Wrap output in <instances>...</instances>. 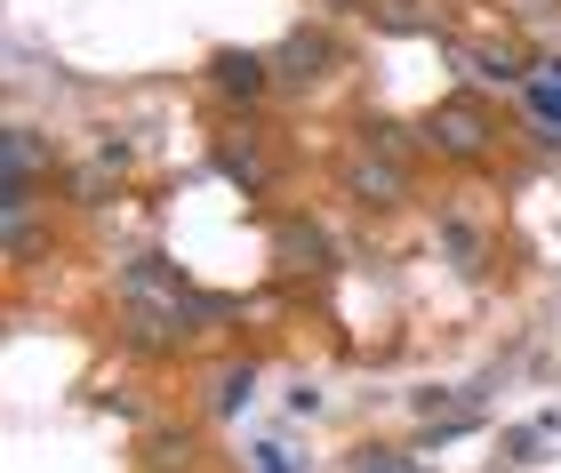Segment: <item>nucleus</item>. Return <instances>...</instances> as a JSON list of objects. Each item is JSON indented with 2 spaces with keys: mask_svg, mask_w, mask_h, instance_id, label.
Segmentation results:
<instances>
[{
  "mask_svg": "<svg viewBox=\"0 0 561 473\" xmlns=\"http://www.w3.org/2000/svg\"><path fill=\"white\" fill-rule=\"evenodd\" d=\"M0 153H9V185H0V201H9V193H33V169H41L33 129H9V145H0Z\"/></svg>",
  "mask_w": 561,
  "mask_h": 473,
  "instance_id": "7",
  "label": "nucleus"
},
{
  "mask_svg": "<svg viewBox=\"0 0 561 473\" xmlns=\"http://www.w3.org/2000/svg\"><path fill=\"white\" fill-rule=\"evenodd\" d=\"M225 177H233V185H265V161L241 153V145H225Z\"/></svg>",
  "mask_w": 561,
  "mask_h": 473,
  "instance_id": "10",
  "label": "nucleus"
},
{
  "mask_svg": "<svg viewBox=\"0 0 561 473\" xmlns=\"http://www.w3.org/2000/svg\"><path fill=\"white\" fill-rule=\"evenodd\" d=\"M193 458V441H176V434H152V473H176Z\"/></svg>",
  "mask_w": 561,
  "mask_h": 473,
  "instance_id": "11",
  "label": "nucleus"
},
{
  "mask_svg": "<svg viewBox=\"0 0 561 473\" xmlns=\"http://www.w3.org/2000/svg\"><path fill=\"white\" fill-rule=\"evenodd\" d=\"M121 305H129V345H145V354H169V345H185L209 313H225V305H201L193 281L169 257H137L121 273Z\"/></svg>",
  "mask_w": 561,
  "mask_h": 473,
  "instance_id": "1",
  "label": "nucleus"
},
{
  "mask_svg": "<svg viewBox=\"0 0 561 473\" xmlns=\"http://www.w3.org/2000/svg\"><path fill=\"white\" fill-rule=\"evenodd\" d=\"M529 113H538L546 129H561V81H546V72H529Z\"/></svg>",
  "mask_w": 561,
  "mask_h": 473,
  "instance_id": "9",
  "label": "nucleus"
},
{
  "mask_svg": "<svg viewBox=\"0 0 561 473\" xmlns=\"http://www.w3.org/2000/svg\"><path fill=\"white\" fill-rule=\"evenodd\" d=\"M345 193L369 209H401L410 201V161H401V129H369V145L345 161Z\"/></svg>",
  "mask_w": 561,
  "mask_h": 473,
  "instance_id": "2",
  "label": "nucleus"
},
{
  "mask_svg": "<svg viewBox=\"0 0 561 473\" xmlns=\"http://www.w3.org/2000/svg\"><path fill=\"white\" fill-rule=\"evenodd\" d=\"M457 57H466L481 81H505V89L522 81V89H529V65H522V57H497V48H457Z\"/></svg>",
  "mask_w": 561,
  "mask_h": 473,
  "instance_id": "8",
  "label": "nucleus"
},
{
  "mask_svg": "<svg viewBox=\"0 0 561 473\" xmlns=\"http://www.w3.org/2000/svg\"><path fill=\"white\" fill-rule=\"evenodd\" d=\"M209 89L225 96V105H265L273 96V57H257V48H217L209 57Z\"/></svg>",
  "mask_w": 561,
  "mask_h": 473,
  "instance_id": "4",
  "label": "nucleus"
},
{
  "mask_svg": "<svg viewBox=\"0 0 561 473\" xmlns=\"http://www.w3.org/2000/svg\"><path fill=\"white\" fill-rule=\"evenodd\" d=\"M329 65H337V48H329V33H313V24H297V33L273 48V81H321Z\"/></svg>",
  "mask_w": 561,
  "mask_h": 473,
  "instance_id": "5",
  "label": "nucleus"
},
{
  "mask_svg": "<svg viewBox=\"0 0 561 473\" xmlns=\"http://www.w3.org/2000/svg\"><path fill=\"white\" fill-rule=\"evenodd\" d=\"M249 393H257V361H225L217 378H209V409H217V417H241Z\"/></svg>",
  "mask_w": 561,
  "mask_h": 473,
  "instance_id": "6",
  "label": "nucleus"
},
{
  "mask_svg": "<svg viewBox=\"0 0 561 473\" xmlns=\"http://www.w3.org/2000/svg\"><path fill=\"white\" fill-rule=\"evenodd\" d=\"M257 473H305V465L280 450V441H265V450H257Z\"/></svg>",
  "mask_w": 561,
  "mask_h": 473,
  "instance_id": "12",
  "label": "nucleus"
},
{
  "mask_svg": "<svg viewBox=\"0 0 561 473\" xmlns=\"http://www.w3.org/2000/svg\"><path fill=\"white\" fill-rule=\"evenodd\" d=\"M425 145L442 161H481L497 145V113L481 105V96H442V105L425 113Z\"/></svg>",
  "mask_w": 561,
  "mask_h": 473,
  "instance_id": "3",
  "label": "nucleus"
},
{
  "mask_svg": "<svg viewBox=\"0 0 561 473\" xmlns=\"http://www.w3.org/2000/svg\"><path fill=\"white\" fill-rule=\"evenodd\" d=\"M337 9H377V0H337Z\"/></svg>",
  "mask_w": 561,
  "mask_h": 473,
  "instance_id": "13",
  "label": "nucleus"
}]
</instances>
